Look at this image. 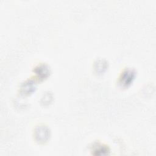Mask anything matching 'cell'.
Segmentation results:
<instances>
[{"instance_id":"cell-1","label":"cell","mask_w":156,"mask_h":156,"mask_svg":"<svg viewBox=\"0 0 156 156\" xmlns=\"http://www.w3.org/2000/svg\"><path fill=\"white\" fill-rule=\"evenodd\" d=\"M134 77V74L131 71H126L122 74L121 77V83L127 85L132 81V79Z\"/></svg>"}]
</instances>
